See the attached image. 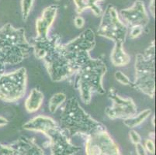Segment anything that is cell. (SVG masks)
<instances>
[{
	"label": "cell",
	"mask_w": 156,
	"mask_h": 155,
	"mask_svg": "<svg viewBox=\"0 0 156 155\" xmlns=\"http://www.w3.org/2000/svg\"><path fill=\"white\" fill-rule=\"evenodd\" d=\"M104 0H73L76 6V12L78 14L83 13L85 10L89 9L96 16L99 17L103 15V9L99 6L98 2H103Z\"/></svg>",
	"instance_id": "5bb4252c"
},
{
	"label": "cell",
	"mask_w": 156,
	"mask_h": 155,
	"mask_svg": "<svg viewBox=\"0 0 156 155\" xmlns=\"http://www.w3.org/2000/svg\"><path fill=\"white\" fill-rule=\"evenodd\" d=\"M114 76L116 80H117L118 82H120V84H122V85H130V83H131L128 77H127L124 73L120 72V71H117V72H115Z\"/></svg>",
	"instance_id": "ffe728a7"
},
{
	"label": "cell",
	"mask_w": 156,
	"mask_h": 155,
	"mask_svg": "<svg viewBox=\"0 0 156 155\" xmlns=\"http://www.w3.org/2000/svg\"><path fill=\"white\" fill-rule=\"evenodd\" d=\"M60 127L69 135L83 134L89 136L93 133L106 130V127L86 113L76 98H71L66 102L60 118Z\"/></svg>",
	"instance_id": "277c9868"
},
{
	"label": "cell",
	"mask_w": 156,
	"mask_h": 155,
	"mask_svg": "<svg viewBox=\"0 0 156 155\" xmlns=\"http://www.w3.org/2000/svg\"><path fill=\"white\" fill-rule=\"evenodd\" d=\"M136 149H137V151L138 155H146V152L144 148L143 147V146L140 143H137V146H136Z\"/></svg>",
	"instance_id": "d4e9b609"
},
{
	"label": "cell",
	"mask_w": 156,
	"mask_h": 155,
	"mask_svg": "<svg viewBox=\"0 0 156 155\" xmlns=\"http://www.w3.org/2000/svg\"><path fill=\"white\" fill-rule=\"evenodd\" d=\"M58 126L54 119L48 116H38L33 118L30 120L23 125V128L28 130H34V131L46 133L49 129Z\"/></svg>",
	"instance_id": "4fadbf2b"
},
{
	"label": "cell",
	"mask_w": 156,
	"mask_h": 155,
	"mask_svg": "<svg viewBox=\"0 0 156 155\" xmlns=\"http://www.w3.org/2000/svg\"><path fill=\"white\" fill-rule=\"evenodd\" d=\"M58 10V5L55 4L46 7L44 9L41 17L36 21L37 39L44 40L49 37L48 33L56 18Z\"/></svg>",
	"instance_id": "7c38bea8"
},
{
	"label": "cell",
	"mask_w": 156,
	"mask_h": 155,
	"mask_svg": "<svg viewBox=\"0 0 156 155\" xmlns=\"http://www.w3.org/2000/svg\"><path fill=\"white\" fill-rule=\"evenodd\" d=\"M35 0H21V12L23 19L26 21L30 15Z\"/></svg>",
	"instance_id": "d6986e66"
},
{
	"label": "cell",
	"mask_w": 156,
	"mask_h": 155,
	"mask_svg": "<svg viewBox=\"0 0 156 155\" xmlns=\"http://www.w3.org/2000/svg\"><path fill=\"white\" fill-rule=\"evenodd\" d=\"M66 100V95L62 92L54 94L48 102V109L51 113H55L56 110L63 104Z\"/></svg>",
	"instance_id": "ac0fdd59"
},
{
	"label": "cell",
	"mask_w": 156,
	"mask_h": 155,
	"mask_svg": "<svg viewBox=\"0 0 156 155\" xmlns=\"http://www.w3.org/2000/svg\"><path fill=\"white\" fill-rule=\"evenodd\" d=\"M55 1H57V2H58V1H60V0H55Z\"/></svg>",
	"instance_id": "83f0119b"
},
{
	"label": "cell",
	"mask_w": 156,
	"mask_h": 155,
	"mask_svg": "<svg viewBox=\"0 0 156 155\" xmlns=\"http://www.w3.org/2000/svg\"><path fill=\"white\" fill-rule=\"evenodd\" d=\"M30 43L36 58L43 61L52 81L61 82L76 74L64 55L59 35L55 34L44 40L34 37Z\"/></svg>",
	"instance_id": "6da1fadb"
},
{
	"label": "cell",
	"mask_w": 156,
	"mask_h": 155,
	"mask_svg": "<svg viewBox=\"0 0 156 155\" xmlns=\"http://www.w3.org/2000/svg\"><path fill=\"white\" fill-rule=\"evenodd\" d=\"M95 46L96 36L91 29L86 30L77 37L62 44L64 55L76 73L82 65L91 58L89 52Z\"/></svg>",
	"instance_id": "8992f818"
},
{
	"label": "cell",
	"mask_w": 156,
	"mask_h": 155,
	"mask_svg": "<svg viewBox=\"0 0 156 155\" xmlns=\"http://www.w3.org/2000/svg\"><path fill=\"white\" fill-rule=\"evenodd\" d=\"M144 28L141 26H134L130 28V39H135L137 37H139L143 32Z\"/></svg>",
	"instance_id": "44dd1931"
},
{
	"label": "cell",
	"mask_w": 156,
	"mask_h": 155,
	"mask_svg": "<svg viewBox=\"0 0 156 155\" xmlns=\"http://www.w3.org/2000/svg\"><path fill=\"white\" fill-rule=\"evenodd\" d=\"M106 72V65L103 59L89 58L79 68L75 75V88L79 91L82 101L89 104L94 94L103 95V79Z\"/></svg>",
	"instance_id": "3957f363"
},
{
	"label": "cell",
	"mask_w": 156,
	"mask_h": 155,
	"mask_svg": "<svg viewBox=\"0 0 156 155\" xmlns=\"http://www.w3.org/2000/svg\"><path fill=\"white\" fill-rule=\"evenodd\" d=\"M101 16L97 33L113 41L114 47L124 46L127 37V26L120 19L117 9L113 5H108Z\"/></svg>",
	"instance_id": "52a82bcc"
},
{
	"label": "cell",
	"mask_w": 156,
	"mask_h": 155,
	"mask_svg": "<svg viewBox=\"0 0 156 155\" xmlns=\"http://www.w3.org/2000/svg\"><path fill=\"white\" fill-rule=\"evenodd\" d=\"M8 123V120L3 117H0V126H5Z\"/></svg>",
	"instance_id": "4316f807"
},
{
	"label": "cell",
	"mask_w": 156,
	"mask_h": 155,
	"mask_svg": "<svg viewBox=\"0 0 156 155\" xmlns=\"http://www.w3.org/2000/svg\"><path fill=\"white\" fill-rule=\"evenodd\" d=\"M154 41L143 54H138L135 59V79L131 86L146 96H154Z\"/></svg>",
	"instance_id": "5b68a950"
},
{
	"label": "cell",
	"mask_w": 156,
	"mask_h": 155,
	"mask_svg": "<svg viewBox=\"0 0 156 155\" xmlns=\"http://www.w3.org/2000/svg\"><path fill=\"white\" fill-rule=\"evenodd\" d=\"M130 137L131 139V141L134 143H135V144H137V143H138L139 142L141 141V137H140L138 133L136 131H134V130H131L130 132Z\"/></svg>",
	"instance_id": "603a6c76"
},
{
	"label": "cell",
	"mask_w": 156,
	"mask_h": 155,
	"mask_svg": "<svg viewBox=\"0 0 156 155\" xmlns=\"http://www.w3.org/2000/svg\"><path fill=\"white\" fill-rule=\"evenodd\" d=\"M148 7H149V11L151 12V15L153 17H154V15H155V13H154V0H151Z\"/></svg>",
	"instance_id": "484cf974"
},
{
	"label": "cell",
	"mask_w": 156,
	"mask_h": 155,
	"mask_svg": "<svg viewBox=\"0 0 156 155\" xmlns=\"http://www.w3.org/2000/svg\"><path fill=\"white\" fill-rule=\"evenodd\" d=\"M74 23H75V26H76V28L81 29V28H83L84 26L85 19L81 16H77L75 18V19H74Z\"/></svg>",
	"instance_id": "7402d4cb"
},
{
	"label": "cell",
	"mask_w": 156,
	"mask_h": 155,
	"mask_svg": "<svg viewBox=\"0 0 156 155\" xmlns=\"http://www.w3.org/2000/svg\"><path fill=\"white\" fill-rule=\"evenodd\" d=\"M44 101V94L37 89H33L25 102V108L30 113H35L41 108Z\"/></svg>",
	"instance_id": "9a60e30c"
},
{
	"label": "cell",
	"mask_w": 156,
	"mask_h": 155,
	"mask_svg": "<svg viewBox=\"0 0 156 155\" xmlns=\"http://www.w3.org/2000/svg\"><path fill=\"white\" fill-rule=\"evenodd\" d=\"M151 113V110L150 109H144V111L137 114V116L134 115L132 117L127 118L124 119V123L129 128H134L136 126L141 125L143 122L149 117Z\"/></svg>",
	"instance_id": "e0dca14e"
},
{
	"label": "cell",
	"mask_w": 156,
	"mask_h": 155,
	"mask_svg": "<svg viewBox=\"0 0 156 155\" xmlns=\"http://www.w3.org/2000/svg\"><path fill=\"white\" fill-rule=\"evenodd\" d=\"M108 97L112 102V106L106 108L105 112L110 119H126L136 115L137 106L130 98H122L114 88L110 89Z\"/></svg>",
	"instance_id": "9c48e42d"
},
{
	"label": "cell",
	"mask_w": 156,
	"mask_h": 155,
	"mask_svg": "<svg viewBox=\"0 0 156 155\" xmlns=\"http://www.w3.org/2000/svg\"><path fill=\"white\" fill-rule=\"evenodd\" d=\"M110 61L114 66H125L130 63V57L125 52L124 46L113 47L110 55Z\"/></svg>",
	"instance_id": "2e32d148"
},
{
	"label": "cell",
	"mask_w": 156,
	"mask_h": 155,
	"mask_svg": "<svg viewBox=\"0 0 156 155\" xmlns=\"http://www.w3.org/2000/svg\"><path fill=\"white\" fill-rule=\"evenodd\" d=\"M33 47L27 40L25 30L6 23L0 29V78L6 65H17L27 58Z\"/></svg>",
	"instance_id": "7a4b0ae2"
},
{
	"label": "cell",
	"mask_w": 156,
	"mask_h": 155,
	"mask_svg": "<svg viewBox=\"0 0 156 155\" xmlns=\"http://www.w3.org/2000/svg\"><path fill=\"white\" fill-rule=\"evenodd\" d=\"M145 146H146V148L150 153H153L154 151V143L151 140H147L145 143Z\"/></svg>",
	"instance_id": "cb8c5ba5"
},
{
	"label": "cell",
	"mask_w": 156,
	"mask_h": 155,
	"mask_svg": "<svg viewBox=\"0 0 156 155\" xmlns=\"http://www.w3.org/2000/svg\"><path fill=\"white\" fill-rule=\"evenodd\" d=\"M120 15L127 27L141 26L144 28L149 22V17L144 4L141 0H137L130 8L122 9Z\"/></svg>",
	"instance_id": "8fae6325"
},
{
	"label": "cell",
	"mask_w": 156,
	"mask_h": 155,
	"mask_svg": "<svg viewBox=\"0 0 156 155\" xmlns=\"http://www.w3.org/2000/svg\"><path fill=\"white\" fill-rule=\"evenodd\" d=\"M26 68H21L12 73L4 74L0 78V99L5 102H15L26 92Z\"/></svg>",
	"instance_id": "ba28073f"
},
{
	"label": "cell",
	"mask_w": 156,
	"mask_h": 155,
	"mask_svg": "<svg viewBox=\"0 0 156 155\" xmlns=\"http://www.w3.org/2000/svg\"><path fill=\"white\" fill-rule=\"evenodd\" d=\"M86 152L88 155H119L118 147L106 130L88 136Z\"/></svg>",
	"instance_id": "30bf717a"
}]
</instances>
